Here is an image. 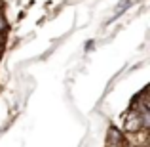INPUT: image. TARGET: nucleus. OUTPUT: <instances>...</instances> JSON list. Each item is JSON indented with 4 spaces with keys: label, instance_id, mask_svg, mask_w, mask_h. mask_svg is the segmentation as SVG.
<instances>
[{
    "label": "nucleus",
    "instance_id": "nucleus-2",
    "mask_svg": "<svg viewBox=\"0 0 150 147\" xmlns=\"http://www.w3.org/2000/svg\"><path fill=\"white\" fill-rule=\"evenodd\" d=\"M93 48V42H86V52H89Z\"/></svg>",
    "mask_w": 150,
    "mask_h": 147
},
{
    "label": "nucleus",
    "instance_id": "nucleus-1",
    "mask_svg": "<svg viewBox=\"0 0 150 147\" xmlns=\"http://www.w3.org/2000/svg\"><path fill=\"white\" fill-rule=\"evenodd\" d=\"M8 29H10V25H8L6 17L0 14V34H6V31H8Z\"/></svg>",
    "mask_w": 150,
    "mask_h": 147
}]
</instances>
